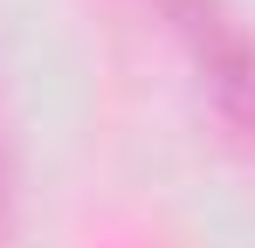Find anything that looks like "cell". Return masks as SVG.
Instances as JSON below:
<instances>
[{
	"label": "cell",
	"mask_w": 255,
	"mask_h": 248,
	"mask_svg": "<svg viewBox=\"0 0 255 248\" xmlns=\"http://www.w3.org/2000/svg\"><path fill=\"white\" fill-rule=\"evenodd\" d=\"M0 228H7V165H0Z\"/></svg>",
	"instance_id": "cell-2"
},
{
	"label": "cell",
	"mask_w": 255,
	"mask_h": 248,
	"mask_svg": "<svg viewBox=\"0 0 255 248\" xmlns=\"http://www.w3.org/2000/svg\"><path fill=\"white\" fill-rule=\"evenodd\" d=\"M172 21V35L186 41L193 69L207 76L214 111L235 124L242 138H255V35L228 0H152Z\"/></svg>",
	"instance_id": "cell-1"
}]
</instances>
